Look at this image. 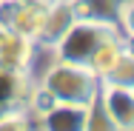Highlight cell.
Returning a JSON list of instances; mask_svg holds the SVG:
<instances>
[{
	"mask_svg": "<svg viewBox=\"0 0 134 131\" xmlns=\"http://www.w3.org/2000/svg\"><path fill=\"white\" fill-rule=\"evenodd\" d=\"M83 131H120V128L114 126V120L103 111V105L94 100V103L88 105V114H86V126H83Z\"/></svg>",
	"mask_w": 134,
	"mask_h": 131,
	"instance_id": "7c38bea8",
	"label": "cell"
},
{
	"mask_svg": "<svg viewBox=\"0 0 134 131\" xmlns=\"http://www.w3.org/2000/svg\"><path fill=\"white\" fill-rule=\"evenodd\" d=\"M0 131H34L29 111H12L0 117Z\"/></svg>",
	"mask_w": 134,
	"mask_h": 131,
	"instance_id": "4fadbf2b",
	"label": "cell"
},
{
	"mask_svg": "<svg viewBox=\"0 0 134 131\" xmlns=\"http://www.w3.org/2000/svg\"><path fill=\"white\" fill-rule=\"evenodd\" d=\"M88 105L52 103L40 111V131H83Z\"/></svg>",
	"mask_w": 134,
	"mask_h": 131,
	"instance_id": "52a82bcc",
	"label": "cell"
},
{
	"mask_svg": "<svg viewBox=\"0 0 134 131\" xmlns=\"http://www.w3.org/2000/svg\"><path fill=\"white\" fill-rule=\"evenodd\" d=\"M97 103L103 105V111L114 120V126L120 131H134V94H131V88L100 83Z\"/></svg>",
	"mask_w": 134,
	"mask_h": 131,
	"instance_id": "8992f818",
	"label": "cell"
},
{
	"mask_svg": "<svg viewBox=\"0 0 134 131\" xmlns=\"http://www.w3.org/2000/svg\"><path fill=\"white\" fill-rule=\"evenodd\" d=\"M100 91V80L91 69L86 66H74V63H54L46 71L43 86L34 88L31 97V108L40 114L43 108L52 103H71V105H91L97 100Z\"/></svg>",
	"mask_w": 134,
	"mask_h": 131,
	"instance_id": "6da1fadb",
	"label": "cell"
},
{
	"mask_svg": "<svg viewBox=\"0 0 134 131\" xmlns=\"http://www.w3.org/2000/svg\"><path fill=\"white\" fill-rule=\"evenodd\" d=\"M100 83L120 86V88H134V57H131V49H126V52L117 57V63L100 77Z\"/></svg>",
	"mask_w": 134,
	"mask_h": 131,
	"instance_id": "8fae6325",
	"label": "cell"
},
{
	"mask_svg": "<svg viewBox=\"0 0 134 131\" xmlns=\"http://www.w3.org/2000/svg\"><path fill=\"white\" fill-rule=\"evenodd\" d=\"M126 49H129V40H126L123 34H117V31H114L111 37H106V40L94 49V54L88 57V66H86V69H91V71L97 74V80H100L108 69L117 63V57L126 52Z\"/></svg>",
	"mask_w": 134,
	"mask_h": 131,
	"instance_id": "30bf717a",
	"label": "cell"
},
{
	"mask_svg": "<svg viewBox=\"0 0 134 131\" xmlns=\"http://www.w3.org/2000/svg\"><path fill=\"white\" fill-rule=\"evenodd\" d=\"M34 97V83L29 71L0 69V117L12 111H29Z\"/></svg>",
	"mask_w": 134,
	"mask_h": 131,
	"instance_id": "3957f363",
	"label": "cell"
},
{
	"mask_svg": "<svg viewBox=\"0 0 134 131\" xmlns=\"http://www.w3.org/2000/svg\"><path fill=\"white\" fill-rule=\"evenodd\" d=\"M69 3H71V12H74V20L117 26L120 0H69Z\"/></svg>",
	"mask_w": 134,
	"mask_h": 131,
	"instance_id": "9c48e42d",
	"label": "cell"
},
{
	"mask_svg": "<svg viewBox=\"0 0 134 131\" xmlns=\"http://www.w3.org/2000/svg\"><path fill=\"white\" fill-rule=\"evenodd\" d=\"M117 31V26H103V23H88V20H74L69 31L60 37V43L54 46L57 57L63 63H74V66H88V57L94 54V49L111 37Z\"/></svg>",
	"mask_w": 134,
	"mask_h": 131,
	"instance_id": "7a4b0ae2",
	"label": "cell"
},
{
	"mask_svg": "<svg viewBox=\"0 0 134 131\" xmlns=\"http://www.w3.org/2000/svg\"><path fill=\"white\" fill-rule=\"evenodd\" d=\"M26 3H31V6H40V9H46L49 3H54V0H26Z\"/></svg>",
	"mask_w": 134,
	"mask_h": 131,
	"instance_id": "5bb4252c",
	"label": "cell"
},
{
	"mask_svg": "<svg viewBox=\"0 0 134 131\" xmlns=\"http://www.w3.org/2000/svg\"><path fill=\"white\" fill-rule=\"evenodd\" d=\"M31 54H34V43L29 37H20L9 29H0V69L29 71Z\"/></svg>",
	"mask_w": 134,
	"mask_h": 131,
	"instance_id": "ba28073f",
	"label": "cell"
},
{
	"mask_svg": "<svg viewBox=\"0 0 134 131\" xmlns=\"http://www.w3.org/2000/svg\"><path fill=\"white\" fill-rule=\"evenodd\" d=\"M74 23V12H71V3L69 0H54L43 9V20H40V29L34 34L31 43L37 46H46V49H54L60 43V37L69 31V26Z\"/></svg>",
	"mask_w": 134,
	"mask_h": 131,
	"instance_id": "5b68a950",
	"label": "cell"
},
{
	"mask_svg": "<svg viewBox=\"0 0 134 131\" xmlns=\"http://www.w3.org/2000/svg\"><path fill=\"white\" fill-rule=\"evenodd\" d=\"M40 20H43L40 6H31L26 0H0V26L3 29L34 40V34L40 29Z\"/></svg>",
	"mask_w": 134,
	"mask_h": 131,
	"instance_id": "277c9868",
	"label": "cell"
}]
</instances>
